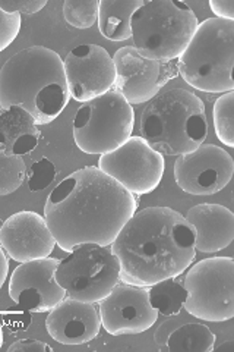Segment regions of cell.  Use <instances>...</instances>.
I'll return each instance as SVG.
<instances>
[{
    "mask_svg": "<svg viewBox=\"0 0 234 352\" xmlns=\"http://www.w3.org/2000/svg\"><path fill=\"white\" fill-rule=\"evenodd\" d=\"M137 208L135 195L98 168L85 166L50 192L44 219L56 245L69 252L85 242L110 247Z\"/></svg>",
    "mask_w": 234,
    "mask_h": 352,
    "instance_id": "1",
    "label": "cell"
},
{
    "mask_svg": "<svg viewBox=\"0 0 234 352\" xmlns=\"http://www.w3.org/2000/svg\"><path fill=\"white\" fill-rule=\"evenodd\" d=\"M110 248L120 282L148 288L179 276L195 261V229L170 207H147L133 213Z\"/></svg>",
    "mask_w": 234,
    "mask_h": 352,
    "instance_id": "2",
    "label": "cell"
},
{
    "mask_svg": "<svg viewBox=\"0 0 234 352\" xmlns=\"http://www.w3.org/2000/svg\"><path fill=\"white\" fill-rule=\"evenodd\" d=\"M71 100L63 59L44 46L21 50L0 69V106H21L37 125H47Z\"/></svg>",
    "mask_w": 234,
    "mask_h": 352,
    "instance_id": "3",
    "label": "cell"
},
{
    "mask_svg": "<svg viewBox=\"0 0 234 352\" xmlns=\"http://www.w3.org/2000/svg\"><path fill=\"white\" fill-rule=\"evenodd\" d=\"M141 137L163 156H182L204 144L208 120L204 102L185 88L157 94L141 115Z\"/></svg>",
    "mask_w": 234,
    "mask_h": 352,
    "instance_id": "4",
    "label": "cell"
},
{
    "mask_svg": "<svg viewBox=\"0 0 234 352\" xmlns=\"http://www.w3.org/2000/svg\"><path fill=\"white\" fill-rule=\"evenodd\" d=\"M234 21L208 18L198 25L177 59V69L192 88L209 94L234 91Z\"/></svg>",
    "mask_w": 234,
    "mask_h": 352,
    "instance_id": "5",
    "label": "cell"
},
{
    "mask_svg": "<svg viewBox=\"0 0 234 352\" xmlns=\"http://www.w3.org/2000/svg\"><path fill=\"white\" fill-rule=\"evenodd\" d=\"M199 25L191 6L179 0H143L130 19L132 40L142 56L172 62L179 59Z\"/></svg>",
    "mask_w": 234,
    "mask_h": 352,
    "instance_id": "6",
    "label": "cell"
},
{
    "mask_svg": "<svg viewBox=\"0 0 234 352\" xmlns=\"http://www.w3.org/2000/svg\"><path fill=\"white\" fill-rule=\"evenodd\" d=\"M135 110L116 88L84 103L73 119V140L82 153L115 151L132 137Z\"/></svg>",
    "mask_w": 234,
    "mask_h": 352,
    "instance_id": "7",
    "label": "cell"
},
{
    "mask_svg": "<svg viewBox=\"0 0 234 352\" xmlns=\"http://www.w3.org/2000/svg\"><path fill=\"white\" fill-rule=\"evenodd\" d=\"M54 279L69 298L98 304L120 282V267L110 247L85 242L59 261Z\"/></svg>",
    "mask_w": 234,
    "mask_h": 352,
    "instance_id": "8",
    "label": "cell"
},
{
    "mask_svg": "<svg viewBox=\"0 0 234 352\" xmlns=\"http://www.w3.org/2000/svg\"><path fill=\"white\" fill-rule=\"evenodd\" d=\"M187 298L183 308L205 322H227L234 317V260L209 257L187 267L183 278Z\"/></svg>",
    "mask_w": 234,
    "mask_h": 352,
    "instance_id": "9",
    "label": "cell"
},
{
    "mask_svg": "<svg viewBox=\"0 0 234 352\" xmlns=\"http://www.w3.org/2000/svg\"><path fill=\"white\" fill-rule=\"evenodd\" d=\"M100 170L119 182L133 195L155 191L163 181L165 160L141 135L130 137L115 151L98 159Z\"/></svg>",
    "mask_w": 234,
    "mask_h": 352,
    "instance_id": "10",
    "label": "cell"
},
{
    "mask_svg": "<svg viewBox=\"0 0 234 352\" xmlns=\"http://www.w3.org/2000/svg\"><path fill=\"white\" fill-rule=\"evenodd\" d=\"M115 88L129 104H142L160 94L164 85L179 76L177 60L160 62L142 56L133 47L119 49L115 56Z\"/></svg>",
    "mask_w": 234,
    "mask_h": 352,
    "instance_id": "11",
    "label": "cell"
},
{
    "mask_svg": "<svg viewBox=\"0 0 234 352\" xmlns=\"http://www.w3.org/2000/svg\"><path fill=\"white\" fill-rule=\"evenodd\" d=\"M174 179L179 188L192 195H213L224 190L234 175V160L224 148L202 144L177 156Z\"/></svg>",
    "mask_w": 234,
    "mask_h": 352,
    "instance_id": "12",
    "label": "cell"
},
{
    "mask_svg": "<svg viewBox=\"0 0 234 352\" xmlns=\"http://www.w3.org/2000/svg\"><path fill=\"white\" fill-rule=\"evenodd\" d=\"M63 68L71 97L82 104L115 88L113 58L98 44H81L71 50Z\"/></svg>",
    "mask_w": 234,
    "mask_h": 352,
    "instance_id": "13",
    "label": "cell"
},
{
    "mask_svg": "<svg viewBox=\"0 0 234 352\" xmlns=\"http://www.w3.org/2000/svg\"><path fill=\"white\" fill-rule=\"evenodd\" d=\"M98 305L102 327L113 336L143 333L159 318L145 286L119 282Z\"/></svg>",
    "mask_w": 234,
    "mask_h": 352,
    "instance_id": "14",
    "label": "cell"
},
{
    "mask_svg": "<svg viewBox=\"0 0 234 352\" xmlns=\"http://www.w3.org/2000/svg\"><path fill=\"white\" fill-rule=\"evenodd\" d=\"M58 258H40L21 263L12 272L9 295L15 304L31 313H47L66 298V291L56 282Z\"/></svg>",
    "mask_w": 234,
    "mask_h": 352,
    "instance_id": "15",
    "label": "cell"
},
{
    "mask_svg": "<svg viewBox=\"0 0 234 352\" xmlns=\"http://www.w3.org/2000/svg\"><path fill=\"white\" fill-rule=\"evenodd\" d=\"M0 245L18 263L50 257L56 247L46 219L36 212H18L0 225Z\"/></svg>",
    "mask_w": 234,
    "mask_h": 352,
    "instance_id": "16",
    "label": "cell"
},
{
    "mask_svg": "<svg viewBox=\"0 0 234 352\" xmlns=\"http://www.w3.org/2000/svg\"><path fill=\"white\" fill-rule=\"evenodd\" d=\"M46 329L56 342L82 345L91 342L98 336L102 318L95 304L66 296L49 311Z\"/></svg>",
    "mask_w": 234,
    "mask_h": 352,
    "instance_id": "17",
    "label": "cell"
},
{
    "mask_svg": "<svg viewBox=\"0 0 234 352\" xmlns=\"http://www.w3.org/2000/svg\"><path fill=\"white\" fill-rule=\"evenodd\" d=\"M185 219L195 229L196 251L213 254L227 248L234 239V213L221 204H198Z\"/></svg>",
    "mask_w": 234,
    "mask_h": 352,
    "instance_id": "18",
    "label": "cell"
},
{
    "mask_svg": "<svg viewBox=\"0 0 234 352\" xmlns=\"http://www.w3.org/2000/svg\"><path fill=\"white\" fill-rule=\"evenodd\" d=\"M41 140L34 118L21 106H10L0 113V147L8 154L24 156Z\"/></svg>",
    "mask_w": 234,
    "mask_h": 352,
    "instance_id": "19",
    "label": "cell"
},
{
    "mask_svg": "<svg viewBox=\"0 0 234 352\" xmlns=\"http://www.w3.org/2000/svg\"><path fill=\"white\" fill-rule=\"evenodd\" d=\"M143 0H98V30L110 41H125L132 37L130 19Z\"/></svg>",
    "mask_w": 234,
    "mask_h": 352,
    "instance_id": "20",
    "label": "cell"
},
{
    "mask_svg": "<svg viewBox=\"0 0 234 352\" xmlns=\"http://www.w3.org/2000/svg\"><path fill=\"white\" fill-rule=\"evenodd\" d=\"M148 298L159 314L164 317L179 314L187 298L182 274L148 286Z\"/></svg>",
    "mask_w": 234,
    "mask_h": 352,
    "instance_id": "21",
    "label": "cell"
},
{
    "mask_svg": "<svg viewBox=\"0 0 234 352\" xmlns=\"http://www.w3.org/2000/svg\"><path fill=\"white\" fill-rule=\"evenodd\" d=\"M215 345V335L200 323L180 324L165 344L169 352H211Z\"/></svg>",
    "mask_w": 234,
    "mask_h": 352,
    "instance_id": "22",
    "label": "cell"
},
{
    "mask_svg": "<svg viewBox=\"0 0 234 352\" xmlns=\"http://www.w3.org/2000/svg\"><path fill=\"white\" fill-rule=\"evenodd\" d=\"M213 118L218 140L230 148L234 147V91H227L217 98Z\"/></svg>",
    "mask_w": 234,
    "mask_h": 352,
    "instance_id": "23",
    "label": "cell"
},
{
    "mask_svg": "<svg viewBox=\"0 0 234 352\" xmlns=\"http://www.w3.org/2000/svg\"><path fill=\"white\" fill-rule=\"evenodd\" d=\"M27 178V168L22 156L8 154L0 148V195L15 192Z\"/></svg>",
    "mask_w": 234,
    "mask_h": 352,
    "instance_id": "24",
    "label": "cell"
},
{
    "mask_svg": "<svg viewBox=\"0 0 234 352\" xmlns=\"http://www.w3.org/2000/svg\"><path fill=\"white\" fill-rule=\"evenodd\" d=\"M63 16L73 28H91L98 19V0H66Z\"/></svg>",
    "mask_w": 234,
    "mask_h": 352,
    "instance_id": "25",
    "label": "cell"
},
{
    "mask_svg": "<svg viewBox=\"0 0 234 352\" xmlns=\"http://www.w3.org/2000/svg\"><path fill=\"white\" fill-rule=\"evenodd\" d=\"M56 175H58V170H56L54 163L47 157H43L38 162H34L30 170L27 172L30 191L36 192L47 188V186L54 181Z\"/></svg>",
    "mask_w": 234,
    "mask_h": 352,
    "instance_id": "26",
    "label": "cell"
},
{
    "mask_svg": "<svg viewBox=\"0 0 234 352\" xmlns=\"http://www.w3.org/2000/svg\"><path fill=\"white\" fill-rule=\"evenodd\" d=\"M21 14H8L0 9V53L12 44L21 31Z\"/></svg>",
    "mask_w": 234,
    "mask_h": 352,
    "instance_id": "27",
    "label": "cell"
},
{
    "mask_svg": "<svg viewBox=\"0 0 234 352\" xmlns=\"http://www.w3.org/2000/svg\"><path fill=\"white\" fill-rule=\"evenodd\" d=\"M47 6V0H0V9L8 14H37Z\"/></svg>",
    "mask_w": 234,
    "mask_h": 352,
    "instance_id": "28",
    "label": "cell"
},
{
    "mask_svg": "<svg viewBox=\"0 0 234 352\" xmlns=\"http://www.w3.org/2000/svg\"><path fill=\"white\" fill-rule=\"evenodd\" d=\"M53 348L37 339H21L8 348V352H51Z\"/></svg>",
    "mask_w": 234,
    "mask_h": 352,
    "instance_id": "29",
    "label": "cell"
},
{
    "mask_svg": "<svg viewBox=\"0 0 234 352\" xmlns=\"http://www.w3.org/2000/svg\"><path fill=\"white\" fill-rule=\"evenodd\" d=\"M209 8L214 18L234 21V0H209Z\"/></svg>",
    "mask_w": 234,
    "mask_h": 352,
    "instance_id": "30",
    "label": "cell"
},
{
    "mask_svg": "<svg viewBox=\"0 0 234 352\" xmlns=\"http://www.w3.org/2000/svg\"><path fill=\"white\" fill-rule=\"evenodd\" d=\"M182 323L179 318H170V320H165L164 323L160 324V327L157 329V332L154 335V340L160 348H165L167 340H169L170 335L174 332V330L179 327Z\"/></svg>",
    "mask_w": 234,
    "mask_h": 352,
    "instance_id": "31",
    "label": "cell"
},
{
    "mask_svg": "<svg viewBox=\"0 0 234 352\" xmlns=\"http://www.w3.org/2000/svg\"><path fill=\"white\" fill-rule=\"evenodd\" d=\"M9 273V257L5 252V250L0 245V289H2L3 283L6 282Z\"/></svg>",
    "mask_w": 234,
    "mask_h": 352,
    "instance_id": "32",
    "label": "cell"
},
{
    "mask_svg": "<svg viewBox=\"0 0 234 352\" xmlns=\"http://www.w3.org/2000/svg\"><path fill=\"white\" fill-rule=\"evenodd\" d=\"M231 349H234V340H226L224 344L220 345V346H217V348H214L213 351H217V352H224V351H231Z\"/></svg>",
    "mask_w": 234,
    "mask_h": 352,
    "instance_id": "33",
    "label": "cell"
},
{
    "mask_svg": "<svg viewBox=\"0 0 234 352\" xmlns=\"http://www.w3.org/2000/svg\"><path fill=\"white\" fill-rule=\"evenodd\" d=\"M3 345V329H2V323H0V348Z\"/></svg>",
    "mask_w": 234,
    "mask_h": 352,
    "instance_id": "34",
    "label": "cell"
},
{
    "mask_svg": "<svg viewBox=\"0 0 234 352\" xmlns=\"http://www.w3.org/2000/svg\"><path fill=\"white\" fill-rule=\"evenodd\" d=\"M3 112V109H2V106H0V113H2ZM0 148H2V147H0Z\"/></svg>",
    "mask_w": 234,
    "mask_h": 352,
    "instance_id": "35",
    "label": "cell"
}]
</instances>
